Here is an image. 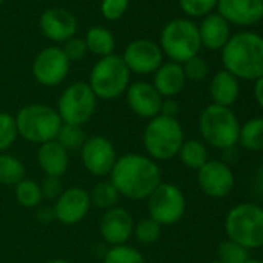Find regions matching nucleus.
Here are the masks:
<instances>
[{
    "label": "nucleus",
    "instance_id": "nucleus-5",
    "mask_svg": "<svg viewBox=\"0 0 263 263\" xmlns=\"http://www.w3.org/2000/svg\"><path fill=\"white\" fill-rule=\"evenodd\" d=\"M198 128L201 138L211 147L226 151L235 147L238 143L240 122L229 107L217 104L208 105L200 115Z\"/></svg>",
    "mask_w": 263,
    "mask_h": 263
},
{
    "label": "nucleus",
    "instance_id": "nucleus-43",
    "mask_svg": "<svg viewBox=\"0 0 263 263\" xmlns=\"http://www.w3.org/2000/svg\"><path fill=\"white\" fill-rule=\"evenodd\" d=\"M255 181H257V187L263 192V167L257 172V175H255Z\"/></svg>",
    "mask_w": 263,
    "mask_h": 263
},
{
    "label": "nucleus",
    "instance_id": "nucleus-12",
    "mask_svg": "<svg viewBox=\"0 0 263 263\" xmlns=\"http://www.w3.org/2000/svg\"><path fill=\"white\" fill-rule=\"evenodd\" d=\"M68 71L70 61L64 54L62 48L58 47L42 50L33 62V76L45 87L59 85L68 76Z\"/></svg>",
    "mask_w": 263,
    "mask_h": 263
},
{
    "label": "nucleus",
    "instance_id": "nucleus-40",
    "mask_svg": "<svg viewBox=\"0 0 263 263\" xmlns=\"http://www.w3.org/2000/svg\"><path fill=\"white\" fill-rule=\"evenodd\" d=\"M178 111H180V105H178V102H177L174 98H164V99H163L160 115L169 116V118H177Z\"/></svg>",
    "mask_w": 263,
    "mask_h": 263
},
{
    "label": "nucleus",
    "instance_id": "nucleus-28",
    "mask_svg": "<svg viewBox=\"0 0 263 263\" xmlns=\"http://www.w3.org/2000/svg\"><path fill=\"white\" fill-rule=\"evenodd\" d=\"M88 194H90L91 206H96L102 211L115 208L121 197L118 189L113 186L110 180H101L99 183L95 184V187Z\"/></svg>",
    "mask_w": 263,
    "mask_h": 263
},
{
    "label": "nucleus",
    "instance_id": "nucleus-37",
    "mask_svg": "<svg viewBox=\"0 0 263 263\" xmlns=\"http://www.w3.org/2000/svg\"><path fill=\"white\" fill-rule=\"evenodd\" d=\"M128 5V0H102L101 4V11L105 19L116 21L122 17Z\"/></svg>",
    "mask_w": 263,
    "mask_h": 263
},
{
    "label": "nucleus",
    "instance_id": "nucleus-24",
    "mask_svg": "<svg viewBox=\"0 0 263 263\" xmlns=\"http://www.w3.org/2000/svg\"><path fill=\"white\" fill-rule=\"evenodd\" d=\"M178 158L183 163V166L198 171L209 161V152L204 143L198 140H187L180 147Z\"/></svg>",
    "mask_w": 263,
    "mask_h": 263
},
{
    "label": "nucleus",
    "instance_id": "nucleus-8",
    "mask_svg": "<svg viewBox=\"0 0 263 263\" xmlns=\"http://www.w3.org/2000/svg\"><path fill=\"white\" fill-rule=\"evenodd\" d=\"M201 47L198 27L186 19L169 22L161 33V51H164L175 64H184L197 56Z\"/></svg>",
    "mask_w": 263,
    "mask_h": 263
},
{
    "label": "nucleus",
    "instance_id": "nucleus-6",
    "mask_svg": "<svg viewBox=\"0 0 263 263\" xmlns=\"http://www.w3.org/2000/svg\"><path fill=\"white\" fill-rule=\"evenodd\" d=\"M224 231L229 240L246 249L263 246V209L252 203L234 206L224 218Z\"/></svg>",
    "mask_w": 263,
    "mask_h": 263
},
{
    "label": "nucleus",
    "instance_id": "nucleus-2",
    "mask_svg": "<svg viewBox=\"0 0 263 263\" xmlns=\"http://www.w3.org/2000/svg\"><path fill=\"white\" fill-rule=\"evenodd\" d=\"M221 61L232 76L257 81L263 76V37L254 33H237L221 48Z\"/></svg>",
    "mask_w": 263,
    "mask_h": 263
},
{
    "label": "nucleus",
    "instance_id": "nucleus-27",
    "mask_svg": "<svg viewBox=\"0 0 263 263\" xmlns=\"http://www.w3.org/2000/svg\"><path fill=\"white\" fill-rule=\"evenodd\" d=\"M24 178H25L24 163L11 154H0V184L16 186Z\"/></svg>",
    "mask_w": 263,
    "mask_h": 263
},
{
    "label": "nucleus",
    "instance_id": "nucleus-18",
    "mask_svg": "<svg viewBox=\"0 0 263 263\" xmlns=\"http://www.w3.org/2000/svg\"><path fill=\"white\" fill-rule=\"evenodd\" d=\"M218 14L235 25H254L263 17V0H218Z\"/></svg>",
    "mask_w": 263,
    "mask_h": 263
},
{
    "label": "nucleus",
    "instance_id": "nucleus-32",
    "mask_svg": "<svg viewBox=\"0 0 263 263\" xmlns=\"http://www.w3.org/2000/svg\"><path fill=\"white\" fill-rule=\"evenodd\" d=\"M161 224L157 223L154 218L147 217L140 220L138 223H135L134 226V235L138 243L141 245H152L155 241H158V238L161 237Z\"/></svg>",
    "mask_w": 263,
    "mask_h": 263
},
{
    "label": "nucleus",
    "instance_id": "nucleus-20",
    "mask_svg": "<svg viewBox=\"0 0 263 263\" xmlns=\"http://www.w3.org/2000/svg\"><path fill=\"white\" fill-rule=\"evenodd\" d=\"M37 163L45 177L61 178L70 166V152H67L56 140L41 144L37 151Z\"/></svg>",
    "mask_w": 263,
    "mask_h": 263
},
{
    "label": "nucleus",
    "instance_id": "nucleus-16",
    "mask_svg": "<svg viewBox=\"0 0 263 263\" xmlns=\"http://www.w3.org/2000/svg\"><path fill=\"white\" fill-rule=\"evenodd\" d=\"M134 217L132 214L119 206L104 211L99 220V234L102 240L110 246L127 245L134 235Z\"/></svg>",
    "mask_w": 263,
    "mask_h": 263
},
{
    "label": "nucleus",
    "instance_id": "nucleus-42",
    "mask_svg": "<svg viewBox=\"0 0 263 263\" xmlns=\"http://www.w3.org/2000/svg\"><path fill=\"white\" fill-rule=\"evenodd\" d=\"M254 96H255V101L258 102V105L263 108V76L258 78L255 81V85H254Z\"/></svg>",
    "mask_w": 263,
    "mask_h": 263
},
{
    "label": "nucleus",
    "instance_id": "nucleus-45",
    "mask_svg": "<svg viewBox=\"0 0 263 263\" xmlns=\"http://www.w3.org/2000/svg\"><path fill=\"white\" fill-rule=\"evenodd\" d=\"M246 263H263V260H252V258H249Z\"/></svg>",
    "mask_w": 263,
    "mask_h": 263
},
{
    "label": "nucleus",
    "instance_id": "nucleus-34",
    "mask_svg": "<svg viewBox=\"0 0 263 263\" xmlns=\"http://www.w3.org/2000/svg\"><path fill=\"white\" fill-rule=\"evenodd\" d=\"M17 125L13 115L0 111V154H5L17 140Z\"/></svg>",
    "mask_w": 263,
    "mask_h": 263
},
{
    "label": "nucleus",
    "instance_id": "nucleus-19",
    "mask_svg": "<svg viewBox=\"0 0 263 263\" xmlns=\"http://www.w3.org/2000/svg\"><path fill=\"white\" fill-rule=\"evenodd\" d=\"M41 30L53 42H67L78 30L76 17L62 8H50L41 16Z\"/></svg>",
    "mask_w": 263,
    "mask_h": 263
},
{
    "label": "nucleus",
    "instance_id": "nucleus-22",
    "mask_svg": "<svg viewBox=\"0 0 263 263\" xmlns=\"http://www.w3.org/2000/svg\"><path fill=\"white\" fill-rule=\"evenodd\" d=\"M201 45L209 50H220L229 41V25L220 14H209L198 28Z\"/></svg>",
    "mask_w": 263,
    "mask_h": 263
},
{
    "label": "nucleus",
    "instance_id": "nucleus-39",
    "mask_svg": "<svg viewBox=\"0 0 263 263\" xmlns=\"http://www.w3.org/2000/svg\"><path fill=\"white\" fill-rule=\"evenodd\" d=\"M41 191H42V197H44V198L56 201V200L61 197V194L64 192L61 178H56V177H45V180L41 183Z\"/></svg>",
    "mask_w": 263,
    "mask_h": 263
},
{
    "label": "nucleus",
    "instance_id": "nucleus-4",
    "mask_svg": "<svg viewBox=\"0 0 263 263\" xmlns=\"http://www.w3.org/2000/svg\"><path fill=\"white\" fill-rule=\"evenodd\" d=\"M14 119L19 137L39 146L54 141L62 125L56 108L45 104H30L22 107Z\"/></svg>",
    "mask_w": 263,
    "mask_h": 263
},
{
    "label": "nucleus",
    "instance_id": "nucleus-26",
    "mask_svg": "<svg viewBox=\"0 0 263 263\" xmlns=\"http://www.w3.org/2000/svg\"><path fill=\"white\" fill-rule=\"evenodd\" d=\"M85 45H87V50L91 51L93 54H96L99 58H105V56L113 54L115 39L107 28L95 27V28L88 30V33L85 36Z\"/></svg>",
    "mask_w": 263,
    "mask_h": 263
},
{
    "label": "nucleus",
    "instance_id": "nucleus-36",
    "mask_svg": "<svg viewBox=\"0 0 263 263\" xmlns=\"http://www.w3.org/2000/svg\"><path fill=\"white\" fill-rule=\"evenodd\" d=\"M181 67H183V71H184L186 79H191V81H195V82L203 81L208 76V71H209L206 61L201 59V58H198V56L191 58Z\"/></svg>",
    "mask_w": 263,
    "mask_h": 263
},
{
    "label": "nucleus",
    "instance_id": "nucleus-35",
    "mask_svg": "<svg viewBox=\"0 0 263 263\" xmlns=\"http://www.w3.org/2000/svg\"><path fill=\"white\" fill-rule=\"evenodd\" d=\"M218 0H180L183 11L192 17H201L211 13Z\"/></svg>",
    "mask_w": 263,
    "mask_h": 263
},
{
    "label": "nucleus",
    "instance_id": "nucleus-21",
    "mask_svg": "<svg viewBox=\"0 0 263 263\" xmlns=\"http://www.w3.org/2000/svg\"><path fill=\"white\" fill-rule=\"evenodd\" d=\"M186 76L183 71V67L175 62L163 64L157 71L154 78V87L161 95V98H174L184 88Z\"/></svg>",
    "mask_w": 263,
    "mask_h": 263
},
{
    "label": "nucleus",
    "instance_id": "nucleus-30",
    "mask_svg": "<svg viewBox=\"0 0 263 263\" xmlns=\"http://www.w3.org/2000/svg\"><path fill=\"white\" fill-rule=\"evenodd\" d=\"M87 140V135L82 127L79 125H71V124H64L61 125L59 132H58V137L56 141L67 151H81V147L84 146Z\"/></svg>",
    "mask_w": 263,
    "mask_h": 263
},
{
    "label": "nucleus",
    "instance_id": "nucleus-31",
    "mask_svg": "<svg viewBox=\"0 0 263 263\" xmlns=\"http://www.w3.org/2000/svg\"><path fill=\"white\" fill-rule=\"evenodd\" d=\"M102 263H146L144 255L130 245L110 246L105 252Z\"/></svg>",
    "mask_w": 263,
    "mask_h": 263
},
{
    "label": "nucleus",
    "instance_id": "nucleus-10",
    "mask_svg": "<svg viewBox=\"0 0 263 263\" xmlns=\"http://www.w3.org/2000/svg\"><path fill=\"white\" fill-rule=\"evenodd\" d=\"M149 217L161 226L178 223L186 212V197L172 183H161L147 198Z\"/></svg>",
    "mask_w": 263,
    "mask_h": 263
},
{
    "label": "nucleus",
    "instance_id": "nucleus-44",
    "mask_svg": "<svg viewBox=\"0 0 263 263\" xmlns=\"http://www.w3.org/2000/svg\"><path fill=\"white\" fill-rule=\"evenodd\" d=\"M47 263H71V261H68L65 258H53V260H48Z\"/></svg>",
    "mask_w": 263,
    "mask_h": 263
},
{
    "label": "nucleus",
    "instance_id": "nucleus-1",
    "mask_svg": "<svg viewBox=\"0 0 263 263\" xmlns=\"http://www.w3.org/2000/svg\"><path fill=\"white\" fill-rule=\"evenodd\" d=\"M121 197L128 200H147L163 183L161 169L157 161L141 154L119 157L108 175Z\"/></svg>",
    "mask_w": 263,
    "mask_h": 263
},
{
    "label": "nucleus",
    "instance_id": "nucleus-14",
    "mask_svg": "<svg viewBox=\"0 0 263 263\" xmlns=\"http://www.w3.org/2000/svg\"><path fill=\"white\" fill-rule=\"evenodd\" d=\"M91 208L90 194L84 187H68L64 189L61 197L54 201V220L65 226H73L82 221Z\"/></svg>",
    "mask_w": 263,
    "mask_h": 263
},
{
    "label": "nucleus",
    "instance_id": "nucleus-9",
    "mask_svg": "<svg viewBox=\"0 0 263 263\" xmlns=\"http://www.w3.org/2000/svg\"><path fill=\"white\" fill-rule=\"evenodd\" d=\"M98 98L88 82H74L68 85L58 101V115L64 124L79 125L87 124L96 110Z\"/></svg>",
    "mask_w": 263,
    "mask_h": 263
},
{
    "label": "nucleus",
    "instance_id": "nucleus-11",
    "mask_svg": "<svg viewBox=\"0 0 263 263\" xmlns=\"http://www.w3.org/2000/svg\"><path fill=\"white\" fill-rule=\"evenodd\" d=\"M79 152L84 169L93 177H108L118 160L113 143L101 135L88 137Z\"/></svg>",
    "mask_w": 263,
    "mask_h": 263
},
{
    "label": "nucleus",
    "instance_id": "nucleus-3",
    "mask_svg": "<svg viewBox=\"0 0 263 263\" xmlns=\"http://www.w3.org/2000/svg\"><path fill=\"white\" fill-rule=\"evenodd\" d=\"M184 143V132L177 118L158 115L149 119L143 132L146 155L154 161L172 160Z\"/></svg>",
    "mask_w": 263,
    "mask_h": 263
},
{
    "label": "nucleus",
    "instance_id": "nucleus-48",
    "mask_svg": "<svg viewBox=\"0 0 263 263\" xmlns=\"http://www.w3.org/2000/svg\"><path fill=\"white\" fill-rule=\"evenodd\" d=\"M261 209H263V208H261Z\"/></svg>",
    "mask_w": 263,
    "mask_h": 263
},
{
    "label": "nucleus",
    "instance_id": "nucleus-49",
    "mask_svg": "<svg viewBox=\"0 0 263 263\" xmlns=\"http://www.w3.org/2000/svg\"><path fill=\"white\" fill-rule=\"evenodd\" d=\"M261 248H263V246H261Z\"/></svg>",
    "mask_w": 263,
    "mask_h": 263
},
{
    "label": "nucleus",
    "instance_id": "nucleus-41",
    "mask_svg": "<svg viewBox=\"0 0 263 263\" xmlns=\"http://www.w3.org/2000/svg\"><path fill=\"white\" fill-rule=\"evenodd\" d=\"M36 218L42 223H48L51 220H54V211L53 208L50 206H39L37 209V214H36Z\"/></svg>",
    "mask_w": 263,
    "mask_h": 263
},
{
    "label": "nucleus",
    "instance_id": "nucleus-13",
    "mask_svg": "<svg viewBox=\"0 0 263 263\" xmlns=\"http://www.w3.org/2000/svg\"><path fill=\"white\" fill-rule=\"evenodd\" d=\"M197 183L203 194L211 198L228 197L235 184L234 174L224 161L209 160L197 171Z\"/></svg>",
    "mask_w": 263,
    "mask_h": 263
},
{
    "label": "nucleus",
    "instance_id": "nucleus-7",
    "mask_svg": "<svg viewBox=\"0 0 263 263\" xmlns=\"http://www.w3.org/2000/svg\"><path fill=\"white\" fill-rule=\"evenodd\" d=\"M88 85L98 99H116L130 85V70L116 54L101 58L91 68Z\"/></svg>",
    "mask_w": 263,
    "mask_h": 263
},
{
    "label": "nucleus",
    "instance_id": "nucleus-33",
    "mask_svg": "<svg viewBox=\"0 0 263 263\" xmlns=\"http://www.w3.org/2000/svg\"><path fill=\"white\" fill-rule=\"evenodd\" d=\"M217 255L221 263H246L249 260V251L229 238L218 245Z\"/></svg>",
    "mask_w": 263,
    "mask_h": 263
},
{
    "label": "nucleus",
    "instance_id": "nucleus-29",
    "mask_svg": "<svg viewBox=\"0 0 263 263\" xmlns=\"http://www.w3.org/2000/svg\"><path fill=\"white\" fill-rule=\"evenodd\" d=\"M14 195H16L17 203L28 209L39 208L44 200L41 184L31 178H24L22 181H19L14 186Z\"/></svg>",
    "mask_w": 263,
    "mask_h": 263
},
{
    "label": "nucleus",
    "instance_id": "nucleus-25",
    "mask_svg": "<svg viewBox=\"0 0 263 263\" xmlns=\"http://www.w3.org/2000/svg\"><path fill=\"white\" fill-rule=\"evenodd\" d=\"M238 143L251 152L263 151V118H252L240 125Z\"/></svg>",
    "mask_w": 263,
    "mask_h": 263
},
{
    "label": "nucleus",
    "instance_id": "nucleus-38",
    "mask_svg": "<svg viewBox=\"0 0 263 263\" xmlns=\"http://www.w3.org/2000/svg\"><path fill=\"white\" fill-rule=\"evenodd\" d=\"M64 54L67 56V59L71 62V61H81L84 59V56L87 54V45H85V41L84 39H79V37H71L65 42L64 48H62Z\"/></svg>",
    "mask_w": 263,
    "mask_h": 263
},
{
    "label": "nucleus",
    "instance_id": "nucleus-15",
    "mask_svg": "<svg viewBox=\"0 0 263 263\" xmlns=\"http://www.w3.org/2000/svg\"><path fill=\"white\" fill-rule=\"evenodd\" d=\"M122 61L130 73L134 71L138 74H149L155 73L163 65V51L155 42L138 39L127 45Z\"/></svg>",
    "mask_w": 263,
    "mask_h": 263
},
{
    "label": "nucleus",
    "instance_id": "nucleus-47",
    "mask_svg": "<svg viewBox=\"0 0 263 263\" xmlns=\"http://www.w3.org/2000/svg\"><path fill=\"white\" fill-rule=\"evenodd\" d=\"M2 2H4V0H0V4H2Z\"/></svg>",
    "mask_w": 263,
    "mask_h": 263
},
{
    "label": "nucleus",
    "instance_id": "nucleus-46",
    "mask_svg": "<svg viewBox=\"0 0 263 263\" xmlns=\"http://www.w3.org/2000/svg\"><path fill=\"white\" fill-rule=\"evenodd\" d=\"M209 263H221L220 260H214V261H209Z\"/></svg>",
    "mask_w": 263,
    "mask_h": 263
},
{
    "label": "nucleus",
    "instance_id": "nucleus-23",
    "mask_svg": "<svg viewBox=\"0 0 263 263\" xmlns=\"http://www.w3.org/2000/svg\"><path fill=\"white\" fill-rule=\"evenodd\" d=\"M238 81L229 71H218L211 81V98L214 104L231 107L238 98Z\"/></svg>",
    "mask_w": 263,
    "mask_h": 263
},
{
    "label": "nucleus",
    "instance_id": "nucleus-17",
    "mask_svg": "<svg viewBox=\"0 0 263 263\" xmlns=\"http://www.w3.org/2000/svg\"><path fill=\"white\" fill-rule=\"evenodd\" d=\"M125 99L130 110L140 118L152 119L158 116L161 111L163 98L155 90V87L149 82L140 81L128 85L125 91Z\"/></svg>",
    "mask_w": 263,
    "mask_h": 263
}]
</instances>
